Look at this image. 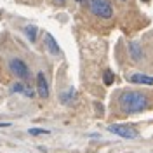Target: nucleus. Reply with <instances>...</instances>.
<instances>
[{"mask_svg":"<svg viewBox=\"0 0 153 153\" xmlns=\"http://www.w3.org/2000/svg\"><path fill=\"white\" fill-rule=\"evenodd\" d=\"M89 9L101 19H111L113 16V5L110 0H89Z\"/></svg>","mask_w":153,"mask_h":153,"instance_id":"f03ea898","label":"nucleus"},{"mask_svg":"<svg viewBox=\"0 0 153 153\" xmlns=\"http://www.w3.org/2000/svg\"><path fill=\"white\" fill-rule=\"evenodd\" d=\"M143 2H150V0H143Z\"/></svg>","mask_w":153,"mask_h":153,"instance_id":"4468645a","label":"nucleus"},{"mask_svg":"<svg viewBox=\"0 0 153 153\" xmlns=\"http://www.w3.org/2000/svg\"><path fill=\"white\" fill-rule=\"evenodd\" d=\"M75 2H78V4H82V2H85V0H75Z\"/></svg>","mask_w":153,"mask_h":153,"instance_id":"ddd939ff","label":"nucleus"},{"mask_svg":"<svg viewBox=\"0 0 153 153\" xmlns=\"http://www.w3.org/2000/svg\"><path fill=\"white\" fill-rule=\"evenodd\" d=\"M129 54L132 56L134 61H139V59L143 57V51H141V47H139V44H136V42L129 44Z\"/></svg>","mask_w":153,"mask_h":153,"instance_id":"6e6552de","label":"nucleus"},{"mask_svg":"<svg viewBox=\"0 0 153 153\" xmlns=\"http://www.w3.org/2000/svg\"><path fill=\"white\" fill-rule=\"evenodd\" d=\"M108 131L117 134V136H120V137H124V139H136V137L139 136V132L134 129L132 125H125V124L108 125Z\"/></svg>","mask_w":153,"mask_h":153,"instance_id":"7ed1b4c3","label":"nucleus"},{"mask_svg":"<svg viewBox=\"0 0 153 153\" xmlns=\"http://www.w3.org/2000/svg\"><path fill=\"white\" fill-rule=\"evenodd\" d=\"M49 131H45V129H30V134L31 136H40V134H47Z\"/></svg>","mask_w":153,"mask_h":153,"instance_id":"9b49d317","label":"nucleus"},{"mask_svg":"<svg viewBox=\"0 0 153 153\" xmlns=\"http://www.w3.org/2000/svg\"><path fill=\"white\" fill-rule=\"evenodd\" d=\"M37 89H38V96L40 97H49V84H47V78H45V75L40 71L37 75Z\"/></svg>","mask_w":153,"mask_h":153,"instance_id":"39448f33","label":"nucleus"},{"mask_svg":"<svg viewBox=\"0 0 153 153\" xmlns=\"http://www.w3.org/2000/svg\"><path fill=\"white\" fill-rule=\"evenodd\" d=\"M56 4H65V0H56Z\"/></svg>","mask_w":153,"mask_h":153,"instance_id":"f8f14e48","label":"nucleus"},{"mask_svg":"<svg viewBox=\"0 0 153 153\" xmlns=\"http://www.w3.org/2000/svg\"><path fill=\"white\" fill-rule=\"evenodd\" d=\"M113 80H115L113 71H111V70H106V71H105V84H106V85H111V84H113Z\"/></svg>","mask_w":153,"mask_h":153,"instance_id":"9d476101","label":"nucleus"},{"mask_svg":"<svg viewBox=\"0 0 153 153\" xmlns=\"http://www.w3.org/2000/svg\"><path fill=\"white\" fill-rule=\"evenodd\" d=\"M44 40H45V45H47V49H49V52L51 54H59V45L56 44V40L52 38V35H49V33H45V37H44Z\"/></svg>","mask_w":153,"mask_h":153,"instance_id":"0eeeda50","label":"nucleus"},{"mask_svg":"<svg viewBox=\"0 0 153 153\" xmlns=\"http://www.w3.org/2000/svg\"><path fill=\"white\" fill-rule=\"evenodd\" d=\"M9 66H10V70H12V73H14L16 76H19L21 80H26V78L30 76V70H28L26 63H25L23 59H18V57L10 59Z\"/></svg>","mask_w":153,"mask_h":153,"instance_id":"20e7f679","label":"nucleus"},{"mask_svg":"<svg viewBox=\"0 0 153 153\" xmlns=\"http://www.w3.org/2000/svg\"><path fill=\"white\" fill-rule=\"evenodd\" d=\"M131 84H143V85H153V76L143 75V73H134L129 76Z\"/></svg>","mask_w":153,"mask_h":153,"instance_id":"423d86ee","label":"nucleus"},{"mask_svg":"<svg viewBox=\"0 0 153 153\" xmlns=\"http://www.w3.org/2000/svg\"><path fill=\"white\" fill-rule=\"evenodd\" d=\"M150 105L148 96L139 91H122L118 96V106L124 113H139Z\"/></svg>","mask_w":153,"mask_h":153,"instance_id":"f257e3e1","label":"nucleus"},{"mask_svg":"<svg viewBox=\"0 0 153 153\" xmlns=\"http://www.w3.org/2000/svg\"><path fill=\"white\" fill-rule=\"evenodd\" d=\"M25 33H26V35H30V40H31V42H35V35H37V28H35V26H31V25H30V26H25Z\"/></svg>","mask_w":153,"mask_h":153,"instance_id":"1a4fd4ad","label":"nucleus"}]
</instances>
